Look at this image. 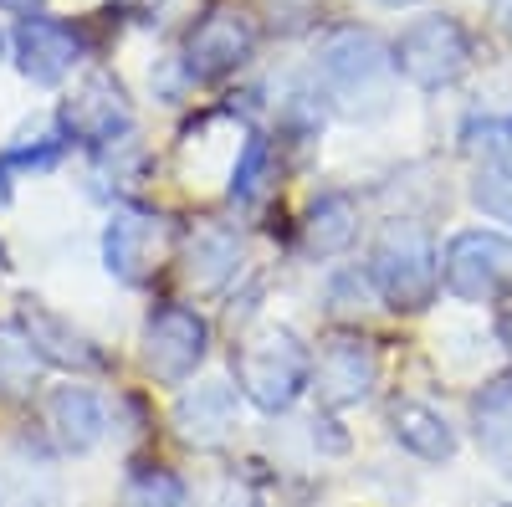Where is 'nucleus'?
<instances>
[{
	"mask_svg": "<svg viewBox=\"0 0 512 507\" xmlns=\"http://www.w3.org/2000/svg\"><path fill=\"white\" fill-rule=\"evenodd\" d=\"M241 267V236L226 226H195L185 246V277L195 292H221Z\"/></svg>",
	"mask_w": 512,
	"mask_h": 507,
	"instance_id": "nucleus-16",
	"label": "nucleus"
},
{
	"mask_svg": "<svg viewBox=\"0 0 512 507\" xmlns=\"http://www.w3.org/2000/svg\"><path fill=\"white\" fill-rule=\"evenodd\" d=\"M205 349H210V328L195 308H154L149 323H144V364L159 385H185V379L205 364Z\"/></svg>",
	"mask_w": 512,
	"mask_h": 507,
	"instance_id": "nucleus-7",
	"label": "nucleus"
},
{
	"mask_svg": "<svg viewBox=\"0 0 512 507\" xmlns=\"http://www.w3.org/2000/svg\"><path fill=\"white\" fill-rule=\"evenodd\" d=\"M472 200H477L482 216L512 226V154H497V159H487L477 169L472 175Z\"/></svg>",
	"mask_w": 512,
	"mask_h": 507,
	"instance_id": "nucleus-21",
	"label": "nucleus"
},
{
	"mask_svg": "<svg viewBox=\"0 0 512 507\" xmlns=\"http://www.w3.org/2000/svg\"><path fill=\"white\" fill-rule=\"evenodd\" d=\"M128 103H123V88L113 77H88L82 88L62 103V129L77 139V144H93V149H108L118 139H128Z\"/></svg>",
	"mask_w": 512,
	"mask_h": 507,
	"instance_id": "nucleus-10",
	"label": "nucleus"
},
{
	"mask_svg": "<svg viewBox=\"0 0 512 507\" xmlns=\"http://www.w3.org/2000/svg\"><path fill=\"white\" fill-rule=\"evenodd\" d=\"M82 62V36L52 16H21L16 26V67L41 82V88H57V82Z\"/></svg>",
	"mask_w": 512,
	"mask_h": 507,
	"instance_id": "nucleus-11",
	"label": "nucleus"
},
{
	"mask_svg": "<svg viewBox=\"0 0 512 507\" xmlns=\"http://www.w3.org/2000/svg\"><path fill=\"white\" fill-rule=\"evenodd\" d=\"M0 57H6V36H0Z\"/></svg>",
	"mask_w": 512,
	"mask_h": 507,
	"instance_id": "nucleus-28",
	"label": "nucleus"
},
{
	"mask_svg": "<svg viewBox=\"0 0 512 507\" xmlns=\"http://www.w3.org/2000/svg\"><path fill=\"white\" fill-rule=\"evenodd\" d=\"M47 431L62 451L82 456V451H93L108 431V410L93 390H82V385H57L47 395Z\"/></svg>",
	"mask_w": 512,
	"mask_h": 507,
	"instance_id": "nucleus-13",
	"label": "nucleus"
},
{
	"mask_svg": "<svg viewBox=\"0 0 512 507\" xmlns=\"http://www.w3.org/2000/svg\"><path fill=\"white\" fill-rule=\"evenodd\" d=\"M313 385V354L292 328H262L236 349V390L256 410H287L297 395Z\"/></svg>",
	"mask_w": 512,
	"mask_h": 507,
	"instance_id": "nucleus-2",
	"label": "nucleus"
},
{
	"mask_svg": "<svg viewBox=\"0 0 512 507\" xmlns=\"http://www.w3.org/2000/svg\"><path fill=\"white\" fill-rule=\"evenodd\" d=\"M441 282L461 303L512 298V236L502 231H456L441 257Z\"/></svg>",
	"mask_w": 512,
	"mask_h": 507,
	"instance_id": "nucleus-4",
	"label": "nucleus"
},
{
	"mask_svg": "<svg viewBox=\"0 0 512 507\" xmlns=\"http://www.w3.org/2000/svg\"><path fill=\"white\" fill-rule=\"evenodd\" d=\"M379 385V354L369 338H328L323 354L313 359V390L323 410H349L359 400H369V390Z\"/></svg>",
	"mask_w": 512,
	"mask_h": 507,
	"instance_id": "nucleus-9",
	"label": "nucleus"
},
{
	"mask_svg": "<svg viewBox=\"0 0 512 507\" xmlns=\"http://www.w3.org/2000/svg\"><path fill=\"white\" fill-rule=\"evenodd\" d=\"M169 246H175V226L164 216L123 205V210H113V221L103 231V262L118 282L139 287L169 262Z\"/></svg>",
	"mask_w": 512,
	"mask_h": 507,
	"instance_id": "nucleus-6",
	"label": "nucleus"
},
{
	"mask_svg": "<svg viewBox=\"0 0 512 507\" xmlns=\"http://www.w3.org/2000/svg\"><path fill=\"white\" fill-rule=\"evenodd\" d=\"M36 369H41V354L31 349V338L21 328H0V390L6 395H21L36 385Z\"/></svg>",
	"mask_w": 512,
	"mask_h": 507,
	"instance_id": "nucleus-22",
	"label": "nucleus"
},
{
	"mask_svg": "<svg viewBox=\"0 0 512 507\" xmlns=\"http://www.w3.org/2000/svg\"><path fill=\"white\" fill-rule=\"evenodd\" d=\"M502 344H507V354H512V313L502 318Z\"/></svg>",
	"mask_w": 512,
	"mask_h": 507,
	"instance_id": "nucleus-26",
	"label": "nucleus"
},
{
	"mask_svg": "<svg viewBox=\"0 0 512 507\" xmlns=\"http://www.w3.org/2000/svg\"><path fill=\"white\" fill-rule=\"evenodd\" d=\"M359 236V210L349 195H318L308 221H303V246L313 257H338V251H349Z\"/></svg>",
	"mask_w": 512,
	"mask_h": 507,
	"instance_id": "nucleus-18",
	"label": "nucleus"
},
{
	"mask_svg": "<svg viewBox=\"0 0 512 507\" xmlns=\"http://www.w3.org/2000/svg\"><path fill=\"white\" fill-rule=\"evenodd\" d=\"M231 426H236V390L226 379L195 385V395H185L180 410H175V431L190 446H221L231 436Z\"/></svg>",
	"mask_w": 512,
	"mask_h": 507,
	"instance_id": "nucleus-14",
	"label": "nucleus"
},
{
	"mask_svg": "<svg viewBox=\"0 0 512 507\" xmlns=\"http://www.w3.org/2000/svg\"><path fill=\"white\" fill-rule=\"evenodd\" d=\"M0 507H57V477L47 461L26 451L0 461Z\"/></svg>",
	"mask_w": 512,
	"mask_h": 507,
	"instance_id": "nucleus-19",
	"label": "nucleus"
},
{
	"mask_svg": "<svg viewBox=\"0 0 512 507\" xmlns=\"http://www.w3.org/2000/svg\"><path fill=\"white\" fill-rule=\"evenodd\" d=\"M118 507H185V482L164 467H139V472H128Z\"/></svg>",
	"mask_w": 512,
	"mask_h": 507,
	"instance_id": "nucleus-20",
	"label": "nucleus"
},
{
	"mask_svg": "<svg viewBox=\"0 0 512 507\" xmlns=\"http://www.w3.org/2000/svg\"><path fill=\"white\" fill-rule=\"evenodd\" d=\"M390 52H395L400 77H410L425 93H436V88H451V82L472 67V36H466L461 21H451V16H420L400 31V41Z\"/></svg>",
	"mask_w": 512,
	"mask_h": 507,
	"instance_id": "nucleus-5",
	"label": "nucleus"
},
{
	"mask_svg": "<svg viewBox=\"0 0 512 507\" xmlns=\"http://www.w3.org/2000/svg\"><path fill=\"white\" fill-rule=\"evenodd\" d=\"M16 328L31 338V349L47 359V364H62V369H77V374H88V369H103V354H98V344L82 328H72L62 313H52L47 303H36V298H26L21 303V318H16Z\"/></svg>",
	"mask_w": 512,
	"mask_h": 507,
	"instance_id": "nucleus-12",
	"label": "nucleus"
},
{
	"mask_svg": "<svg viewBox=\"0 0 512 507\" xmlns=\"http://www.w3.org/2000/svg\"><path fill=\"white\" fill-rule=\"evenodd\" d=\"M390 431L395 441L420 456V461H451L456 456V431H451V420L431 405H420V400H395L390 410Z\"/></svg>",
	"mask_w": 512,
	"mask_h": 507,
	"instance_id": "nucleus-17",
	"label": "nucleus"
},
{
	"mask_svg": "<svg viewBox=\"0 0 512 507\" xmlns=\"http://www.w3.org/2000/svg\"><path fill=\"white\" fill-rule=\"evenodd\" d=\"M256 52V26L246 11L236 6H216L195 21V31L185 36V72L200 82L231 77L246 57Z\"/></svg>",
	"mask_w": 512,
	"mask_h": 507,
	"instance_id": "nucleus-8",
	"label": "nucleus"
},
{
	"mask_svg": "<svg viewBox=\"0 0 512 507\" xmlns=\"http://www.w3.org/2000/svg\"><path fill=\"white\" fill-rule=\"evenodd\" d=\"M492 16H497V21L512 31V0H492Z\"/></svg>",
	"mask_w": 512,
	"mask_h": 507,
	"instance_id": "nucleus-24",
	"label": "nucleus"
},
{
	"mask_svg": "<svg viewBox=\"0 0 512 507\" xmlns=\"http://www.w3.org/2000/svg\"><path fill=\"white\" fill-rule=\"evenodd\" d=\"M0 6H11V11H21V16H31V6H36V0H0Z\"/></svg>",
	"mask_w": 512,
	"mask_h": 507,
	"instance_id": "nucleus-25",
	"label": "nucleus"
},
{
	"mask_svg": "<svg viewBox=\"0 0 512 507\" xmlns=\"http://www.w3.org/2000/svg\"><path fill=\"white\" fill-rule=\"evenodd\" d=\"M267 159H272L267 139H246V149L236 154V169H231V195H236V200H256V195H262V185H267Z\"/></svg>",
	"mask_w": 512,
	"mask_h": 507,
	"instance_id": "nucleus-23",
	"label": "nucleus"
},
{
	"mask_svg": "<svg viewBox=\"0 0 512 507\" xmlns=\"http://www.w3.org/2000/svg\"><path fill=\"white\" fill-rule=\"evenodd\" d=\"M384 6H410V0H384Z\"/></svg>",
	"mask_w": 512,
	"mask_h": 507,
	"instance_id": "nucleus-27",
	"label": "nucleus"
},
{
	"mask_svg": "<svg viewBox=\"0 0 512 507\" xmlns=\"http://www.w3.org/2000/svg\"><path fill=\"white\" fill-rule=\"evenodd\" d=\"M369 282H374L379 298L400 313H420L431 303L441 267H436V241L425 236V226H415V221L384 226L374 251H369Z\"/></svg>",
	"mask_w": 512,
	"mask_h": 507,
	"instance_id": "nucleus-3",
	"label": "nucleus"
},
{
	"mask_svg": "<svg viewBox=\"0 0 512 507\" xmlns=\"http://www.w3.org/2000/svg\"><path fill=\"white\" fill-rule=\"evenodd\" d=\"M390 77H395V52L364 26H338L318 47V82L333 108L349 118H369L390 108Z\"/></svg>",
	"mask_w": 512,
	"mask_h": 507,
	"instance_id": "nucleus-1",
	"label": "nucleus"
},
{
	"mask_svg": "<svg viewBox=\"0 0 512 507\" xmlns=\"http://www.w3.org/2000/svg\"><path fill=\"white\" fill-rule=\"evenodd\" d=\"M472 431L497 477H512V374L492 379L472 400Z\"/></svg>",
	"mask_w": 512,
	"mask_h": 507,
	"instance_id": "nucleus-15",
	"label": "nucleus"
}]
</instances>
